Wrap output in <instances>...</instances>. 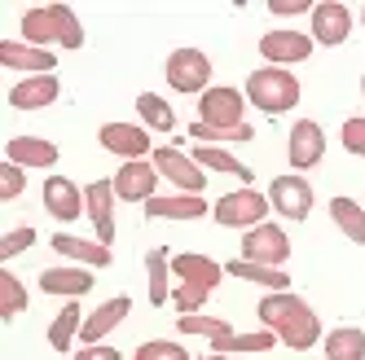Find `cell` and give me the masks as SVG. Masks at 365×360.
I'll return each mask as SVG.
<instances>
[{
  "label": "cell",
  "mask_w": 365,
  "mask_h": 360,
  "mask_svg": "<svg viewBox=\"0 0 365 360\" xmlns=\"http://www.w3.org/2000/svg\"><path fill=\"white\" fill-rule=\"evenodd\" d=\"M255 317H259V325H264V329L277 334L282 347H291V351H308V347L322 343V321L308 307V299H299L295 290L264 295V299H259V307H255Z\"/></svg>",
  "instance_id": "obj_1"
},
{
  "label": "cell",
  "mask_w": 365,
  "mask_h": 360,
  "mask_svg": "<svg viewBox=\"0 0 365 360\" xmlns=\"http://www.w3.org/2000/svg\"><path fill=\"white\" fill-rule=\"evenodd\" d=\"M299 92H304L299 80H295L291 70H282V66H259V70H251L247 75V88H242L247 106H255L259 115H269V119L295 110L299 106Z\"/></svg>",
  "instance_id": "obj_2"
},
{
  "label": "cell",
  "mask_w": 365,
  "mask_h": 360,
  "mask_svg": "<svg viewBox=\"0 0 365 360\" xmlns=\"http://www.w3.org/2000/svg\"><path fill=\"white\" fill-rule=\"evenodd\" d=\"M168 88L172 92H185V97H202L207 88H212V58L202 53V48H172L168 53Z\"/></svg>",
  "instance_id": "obj_3"
},
{
  "label": "cell",
  "mask_w": 365,
  "mask_h": 360,
  "mask_svg": "<svg viewBox=\"0 0 365 360\" xmlns=\"http://www.w3.org/2000/svg\"><path fill=\"white\" fill-rule=\"evenodd\" d=\"M269 194H259V189H251V185H242V189H233V194H225L216 207H212V220L220 224V228H255V224H264L269 220Z\"/></svg>",
  "instance_id": "obj_4"
},
{
  "label": "cell",
  "mask_w": 365,
  "mask_h": 360,
  "mask_svg": "<svg viewBox=\"0 0 365 360\" xmlns=\"http://www.w3.org/2000/svg\"><path fill=\"white\" fill-rule=\"evenodd\" d=\"M150 163H154V171H159V180H172L176 194H198L202 198L207 171L194 163V154H185L180 145H159V149L150 154Z\"/></svg>",
  "instance_id": "obj_5"
},
{
  "label": "cell",
  "mask_w": 365,
  "mask_h": 360,
  "mask_svg": "<svg viewBox=\"0 0 365 360\" xmlns=\"http://www.w3.org/2000/svg\"><path fill=\"white\" fill-rule=\"evenodd\" d=\"M291 238H286V228L282 224H255V228H247L242 233V255L238 260H247V264H264V268H282L286 260H291Z\"/></svg>",
  "instance_id": "obj_6"
},
{
  "label": "cell",
  "mask_w": 365,
  "mask_h": 360,
  "mask_svg": "<svg viewBox=\"0 0 365 360\" xmlns=\"http://www.w3.org/2000/svg\"><path fill=\"white\" fill-rule=\"evenodd\" d=\"M198 123H207V127H242L247 123V97H242V88L212 84L198 97Z\"/></svg>",
  "instance_id": "obj_7"
},
{
  "label": "cell",
  "mask_w": 365,
  "mask_h": 360,
  "mask_svg": "<svg viewBox=\"0 0 365 360\" xmlns=\"http://www.w3.org/2000/svg\"><path fill=\"white\" fill-rule=\"evenodd\" d=\"M308 36H312V44H326V48L348 44V36H352V9L344 5V0H317L312 14H308Z\"/></svg>",
  "instance_id": "obj_8"
},
{
  "label": "cell",
  "mask_w": 365,
  "mask_h": 360,
  "mask_svg": "<svg viewBox=\"0 0 365 360\" xmlns=\"http://www.w3.org/2000/svg\"><path fill=\"white\" fill-rule=\"evenodd\" d=\"M97 141H101L106 154H115V159H123V163H141V159L154 154V137L141 123H101Z\"/></svg>",
  "instance_id": "obj_9"
},
{
  "label": "cell",
  "mask_w": 365,
  "mask_h": 360,
  "mask_svg": "<svg viewBox=\"0 0 365 360\" xmlns=\"http://www.w3.org/2000/svg\"><path fill=\"white\" fill-rule=\"evenodd\" d=\"M269 207H273L282 220L304 224V220L312 216V185H308L299 171H291V176H273V185H269Z\"/></svg>",
  "instance_id": "obj_10"
},
{
  "label": "cell",
  "mask_w": 365,
  "mask_h": 360,
  "mask_svg": "<svg viewBox=\"0 0 365 360\" xmlns=\"http://www.w3.org/2000/svg\"><path fill=\"white\" fill-rule=\"evenodd\" d=\"M286 159L291 171H312L326 159V132L317 119H295V127L286 132Z\"/></svg>",
  "instance_id": "obj_11"
},
{
  "label": "cell",
  "mask_w": 365,
  "mask_h": 360,
  "mask_svg": "<svg viewBox=\"0 0 365 360\" xmlns=\"http://www.w3.org/2000/svg\"><path fill=\"white\" fill-rule=\"evenodd\" d=\"M312 36L308 31H286V27H277V31H264L259 36V58H264L269 66H295V62H308L312 58Z\"/></svg>",
  "instance_id": "obj_12"
},
{
  "label": "cell",
  "mask_w": 365,
  "mask_h": 360,
  "mask_svg": "<svg viewBox=\"0 0 365 360\" xmlns=\"http://www.w3.org/2000/svg\"><path fill=\"white\" fill-rule=\"evenodd\" d=\"M115 198L119 202H145L159 194V171H154V163L150 159H141V163H119V171H115Z\"/></svg>",
  "instance_id": "obj_13"
},
{
  "label": "cell",
  "mask_w": 365,
  "mask_h": 360,
  "mask_svg": "<svg viewBox=\"0 0 365 360\" xmlns=\"http://www.w3.org/2000/svg\"><path fill=\"white\" fill-rule=\"evenodd\" d=\"M128 312H133V299H128V295H115V299H106V303H97L93 312L84 317V325H80V343H84V347L106 343V334L119 329V325L128 321Z\"/></svg>",
  "instance_id": "obj_14"
},
{
  "label": "cell",
  "mask_w": 365,
  "mask_h": 360,
  "mask_svg": "<svg viewBox=\"0 0 365 360\" xmlns=\"http://www.w3.org/2000/svg\"><path fill=\"white\" fill-rule=\"evenodd\" d=\"M115 202H119V198H115V185H110V180H93V185L84 189V216L93 220L101 246L115 242Z\"/></svg>",
  "instance_id": "obj_15"
},
{
  "label": "cell",
  "mask_w": 365,
  "mask_h": 360,
  "mask_svg": "<svg viewBox=\"0 0 365 360\" xmlns=\"http://www.w3.org/2000/svg\"><path fill=\"white\" fill-rule=\"evenodd\" d=\"M172 277L180 286H198L212 295L220 281H225V268L212 260V255H198V250H185V255H172Z\"/></svg>",
  "instance_id": "obj_16"
},
{
  "label": "cell",
  "mask_w": 365,
  "mask_h": 360,
  "mask_svg": "<svg viewBox=\"0 0 365 360\" xmlns=\"http://www.w3.org/2000/svg\"><path fill=\"white\" fill-rule=\"evenodd\" d=\"M0 66L22 70L31 80V75H53L58 58H53V48H31V44H22V40H0Z\"/></svg>",
  "instance_id": "obj_17"
},
{
  "label": "cell",
  "mask_w": 365,
  "mask_h": 360,
  "mask_svg": "<svg viewBox=\"0 0 365 360\" xmlns=\"http://www.w3.org/2000/svg\"><path fill=\"white\" fill-rule=\"evenodd\" d=\"M93 268H80V264H58V268H44L40 272V290L44 295H58V299H84L93 290Z\"/></svg>",
  "instance_id": "obj_18"
},
{
  "label": "cell",
  "mask_w": 365,
  "mask_h": 360,
  "mask_svg": "<svg viewBox=\"0 0 365 360\" xmlns=\"http://www.w3.org/2000/svg\"><path fill=\"white\" fill-rule=\"evenodd\" d=\"M44 211L53 220H62V224L80 220L84 216V189L75 185V180H66V176H48L44 180Z\"/></svg>",
  "instance_id": "obj_19"
},
{
  "label": "cell",
  "mask_w": 365,
  "mask_h": 360,
  "mask_svg": "<svg viewBox=\"0 0 365 360\" xmlns=\"http://www.w3.org/2000/svg\"><path fill=\"white\" fill-rule=\"evenodd\" d=\"M48 246H53L62 260L80 264V268H110V246H101L97 238H75V233H53L48 238Z\"/></svg>",
  "instance_id": "obj_20"
},
{
  "label": "cell",
  "mask_w": 365,
  "mask_h": 360,
  "mask_svg": "<svg viewBox=\"0 0 365 360\" xmlns=\"http://www.w3.org/2000/svg\"><path fill=\"white\" fill-rule=\"evenodd\" d=\"M18 31H22V44H31V48H58L62 44V27H58L53 5H31L18 18Z\"/></svg>",
  "instance_id": "obj_21"
},
{
  "label": "cell",
  "mask_w": 365,
  "mask_h": 360,
  "mask_svg": "<svg viewBox=\"0 0 365 360\" xmlns=\"http://www.w3.org/2000/svg\"><path fill=\"white\" fill-rule=\"evenodd\" d=\"M5 159L14 167H22V171H48L58 163V145L44 141V137H9Z\"/></svg>",
  "instance_id": "obj_22"
},
{
  "label": "cell",
  "mask_w": 365,
  "mask_h": 360,
  "mask_svg": "<svg viewBox=\"0 0 365 360\" xmlns=\"http://www.w3.org/2000/svg\"><path fill=\"white\" fill-rule=\"evenodd\" d=\"M212 216V207L198 194H154L145 202V220H202Z\"/></svg>",
  "instance_id": "obj_23"
},
{
  "label": "cell",
  "mask_w": 365,
  "mask_h": 360,
  "mask_svg": "<svg viewBox=\"0 0 365 360\" xmlns=\"http://www.w3.org/2000/svg\"><path fill=\"white\" fill-rule=\"evenodd\" d=\"M58 97H62L58 75H31V80H18L9 88V106L14 110H44V106H53Z\"/></svg>",
  "instance_id": "obj_24"
},
{
  "label": "cell",
  "mask_w": 365,
  "mask_h": 360,
  "mask_svg": "<svg viewBox=\"0 0 365 360\" xmlns=\"http://www.w3.org/2000/svg\"><path fill=\"white\" fill-rule=\"evenodd\" d=\"M80 325H84V307H80V299L62 303V312L53 317V325H48V347H53V351H75Z\"/></svg>",
  "instance_id": "obj_25"
},
{
  "label": "cell",
  "mask_w": 365,
  "mask_h": 360,
  "mask_svg": "<svg viewBox=\"0 0 365 360\" xmlns=\"http://www.w3.org/2000/svg\"><path fill=\"white\" fill-rule=\"evenodd\" d=\"M145 272H150V303L154 307H163V303H172V255L163 250V246H154V250H145Z\"/></svg>",
  "instance_id": "obj_26"
},
{
  "label": "cell",
  "mask_w": 365,
  "mask_h": 360,
  "mask_svg": "<svg viewBox=\"0 0 365 360\" xmlns=\"http://www.w3.org/2000/svg\"><path fill=\"white\" fill-rule=\"evenodd\" d=\"M194 163H198L202 171H225V176H238L242 185H251V180H255V171H251L242 159H233V154H229L225 145H198V149H194Z\"/></svg>",
  "instance_id": "obj_27"
},
{
  "label": "cell",
  "mask_w": 365,
  "mask_h": 360,
  "mask_svg": "<svg viewBox=\"0 0 365 360\" xmlns=\"http://www.w3.org/2000/svg\"><path fill=\"white\" fill-rule=\"evenodd\" d=\"M225 277L255 281V286H264L269 295L291 290V277H286V268H264V264H247V260H233V264H225Z\"/></svg>",
  "instance_id": "obj_28"
},
{
  "label": "cell",
  "mask_w": 365,
  "mask_h": 360,
  "mask_svg": "<svg viewBox=\"0 0 365 360\" xmlns=\"http://www.w3.org/2000/svg\"><path fill=\"white\" fill-rule=\"evenodd\" d=\"M322 347H326V360H365V329L339 325L322 339Z\"/></svg>",
  "instance_id": "obj_29"
},
{
  "label": "cell",
  "mask_w": 365,
  "mask_h": 360,
  "mask_svg": "<svg viewBox=\"0 0 365 360\" xmlns=\"http://www.w3.org/2000/svg\"><path fill=\"white\" fill-rule=\"evenodd\" d=\"M330 220L339 224V233L348 242L365 246V207L356 198H330Z\"/></svg>",
  "instance_id": "obj_30"
},
{
  "label": "cell",
  "mask_w": 365,
  "mask_h": 360,
  "mask_svg": "<svg viewBox=\"0 0 365 360\" xmlns=\"http://www.w3.org/2000/svg\"><path fill=\"white\" fill-rule=\"evenodd\" d=\"M277 347V334L273 329H251V334H225V339H216L212 343V351L216 356H238V351H273Z\"/></svg>",
  "instance_id": "obj_31"
},
{
  "label": "cell",
  "mask_w": 365,
  "mask_h": 360,
  "mask_svg": "<svg viewBox=\"0 0 365 360\" xmlns=\"http://www.w3.org/2000/svg\"><path fill=\"white\" fill-rule=\"evenodd\" d=\"M137 115H141L145 132H172V127H176V110L168 106V97H159V92H141L137 97Z\"/></svg>",
  "instance_id": "obj_32"
},
{
  "label": "cell",
  "mask_w": 365,
  "mask_h": 360,
  "mask_svg": "<svg viewBox=\"0 0 365 360\" xmlns=\"http://www.w3.org/2000/svg\"><path fill=\"white\" fill-rule=\"evenodd\" d=\"M27 303H31V295H27V286H22V277H14L9 268H0V321L22 317Z\"/></svg>",
  "instance_id": "obj_33"
},
{
  "label": "cell",
  "mask_w": 365,
  "mask_h": 360,
  "mask_svg": "<svg viewBox=\"0 0 365 360\" xmlns=\"http://www.w3.org/2000/svg\"><path fill=\"white\" fill-rule=\"evenodd\" d=\"M190 137L198 145H233V141H255V127L242 123V127H207V123H190Z\"/></svg>",
  "instance_id": "obj_34"
},
{
  "label": "cell",
  "mask_w": 365,
  "mask_h": 360,
  "mask_svg": "<svg viewBox=\"0 0 365 360\" xmlns=\"http://www.w3.org/2000/svg\"><path fill=\"white\" fill-rule=\"evenodd\" d=\"M176 329L180 334H198V339H207V343H216V339H225V334H233V325L225 317H202V312L176 317Z\"/></svg>",
  "instance_id": "obj_35"
},
{
  "label": "cell",
  "mask_w": 365,
  "mask_h": 360,
  "mask_svg": "<svg viewBox=\"0 0 365 360\" xmlns=\"http://www.w3.org/2000/svg\"><path fill=\"white\" fill-rule=\"evenodd\" d=\"M36 246V228L31 224H22V228H14V233H5L0 238V268H5L9 260H18V255H27Z\"/></svg>",
  "instance_id": "obj_36"
},
{
  "label": "cell",
  "mask_w": 365,
  "mask_h": 360,
  "mask_svg": "<svg viewBox=\"0 0 365 360\" xmlns=\"http://www.w3.org/2000/svg\"><path fill=\"white\" fill-rule=\"evenodd\" d=\"M53 14H58V27H62V44H58V48H84V22L75 18V9L58 0Z\"/></svg>",
  "instance_id": "obj_37"
},
{
  "label": "cell",
  "mask_w": 365,
  "mask_h": 360,
  "mask_svg": "<svg viewBox=\"0 0 365 360\" xmlns=\"http://www.w3.org/2000/svg\"><path fill=\"white\" fill-rule=\"evenodd\" d=\"M27 194V171L14 167L9 159H0V202H14Z\"/></svg>",
  "instance_id": "obj_38"
},
{
  "label": "cell",
  "mask_w": 365,
  "mask_h": 360,
  "mask_svg": "<svg viewBox=\"0 0 365 360\" xmlns=\"http://www.w3.org/2000/svg\"><path fill=\"white\" fill-rule=\"evenodd\" d=\"M207 299H212V295H207V290H198V286H180V281L172 286V307H176L180 317H194V312H202V307H207Z\"/></svg>",
  "instance_id": "obj_39"
},
{
  "label": "cell",
  "mask_w": 365,
  "mask_h": 360,
  "mask_svg": "<svg viewBox=\"0 0 365 360\" xmlns=\"http://www.w3.org/2000/svg\"><path fill=\"white\" fill-rule=\"evenodd\" d=\"M133 360H190V351L180 347V343H172V339H150V343L137 347Z\"/></svg>",
  "instance_id": "obj_40"
},
{
  "label": "cell",
  "mask_w": 365,
  "mask_h": 360,
  "mask_svg": "<svg viewBox=\"0 0 365 360\" xmlns=\"http://www.w3.org/2000/svg\"><path fill=\"white\" fill-rule=\"evenodd\" d=\"M339 141H344V149L352 154V159H365V115L344 119V127H339Z\"/></svg>",
  "instance_id": "obj_41"
},
{
  "label": "cell",
  "mask_w": 365,
  "mask_h": 360,
  "mask_svg": "<svg viewBox=\"0 0 365 360\" xmlns=\"http://www.w3.org/2000/svg\"><path fill=\"white\" fill-rule=\"evenodd\" d=\"M269 14H277V18H299V14H312V0H269Z\"/></svg>",
  "instance_id": "obj_42"
},
{
  "label": "cell",
  "mask_w": 365,
  "mask_h": 360,
  "mask_svg": "<svg viewBox=\"0 0 365 360\" xmlns=\"http://www.w3.org/2000/svg\"><path fill=\"white\" fill-rule=\"evenodd\" d=\"M71 360H123L119 347H106V343H97V347H80Z\"/></svg>",
  "instance_id": "obj_43"
},
{
  "label": "cell",
  "mask_w": 365,
  "mask_h": 360,
  "mask_svg": "<svg viewBox=\"0 0 365 360\" xmlns=\"http://www.w3.org/2000/svg\"><path fill=\"white\" fill-rule=\"evenodd\" d=\"M198 360H238V356H216V351H207V356H198Z\"/></svg>",
  "instance_id": "obj_44"
},
{
  "label": "cell",
  "mask_w": 365,
  "mask_h": 360,
  "mask_svg": "<svg viewBox=\"0 0 365 360\" xmlns=\"http://www.w3.org/2000/svg\"><path fill=\"white\" fill-rule=\"evenodd\" d=\"M361 97H365V75H361Z\"/></svg>",
  "instance_id": "obj_45"
},
{
  "label": "cell",
  "mask_w": 365,
  "mask_h": 360,
  "mask_svg": "<svg viewBox=\"0 0 365 360\" xmlns=\"http://www.w3.org/2000/svg\"><path fill=\"white\" fill-rule=\"evenodd\" d=\"M361 22H365V9H361Z\"/></svg>",
  "instance_id": "obj_46"
}]
</instances>
